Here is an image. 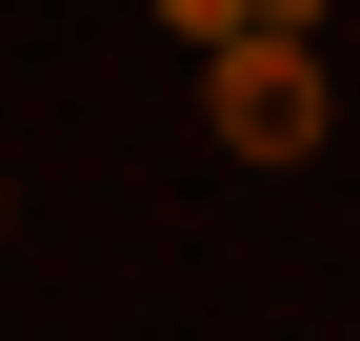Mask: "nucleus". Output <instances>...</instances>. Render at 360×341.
Here are the masks:
<instances>
[{
    "label": "nucleus",
    "instance_id": "obj_1",
    "mask_svg": "<svg viewBox=\"0 0 360 341\" xmlns=\"http://www.w3.org/2000/svg\"><path fill=\"white\" fill-rule=\"evenodd\" d=\"M200 120H220V161H321V40H281V20L200 40Z\"/></svg>",
    "mask_w": 360,
    "mask_h": 341
},
{
    "label": "nucleus",
    "instance_id": "obj_2",
    "mask_svg": "<svg viewBox=\"0 0 360 341\" xmlns=\"http://www.w3.org/2000/svg\"><path fill=\"white\" fill-rule=\"evenodd\" d=\"M260 20V0H160V40H240Z\"/></svg>",
    "mask_w": 360,
    "mask_h": 341
}]
</instances>
